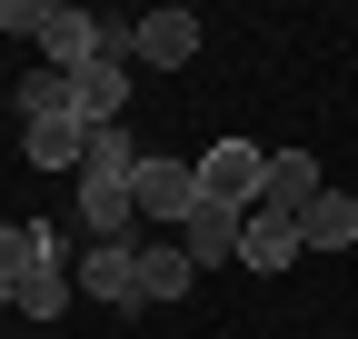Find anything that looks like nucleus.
Masks as SVG:
<instances>
[{
	"label": "nucleus",
	"instance_id": "obj_2",
	"mask_svg": "<svg viewBox=\"0 0 358 339\" xmlns=\"http://www.w3.org/2000/svg\"><path fill=\"white\" fill-rule=\"evenodd\" d=\"M189 170H199V200L239 209V220H249V209H259V190H268V150H259V140H209Z\"/></svg>",
	"mask_w": 358,
	"mask_h": 339
},
{
	"label": "nucleus",
	"instance_id": "obj_16",
	"mask_svg": "<svg viewBox=\"0 0 358 339\" xmlns=\"http://www.w3.org/2000/svg\"><path fill=\"white\" fill-rule=\"evenodd\" d=\"M40 20H50V0H0V30H20V40H40Z\"/></svg>",
	"mask_w": 358,
	"mask_h": 339
},
{
	"label": "nucleus",
	"instance_id": "obj_1",
	"mask_svg": "<svg viewBox=\"0 0 358 339\" xmlns=\"http://www.w3.org/2000/svg\"><path fill=\"white\" fill-rule=\"evenodd\" d=\"M110 60H129V70H189L199 60V11H140V20H120Z\"/></svg>",
	"mask_w": 358,
	"mask_h": 339
},
{
	"label": "nucleus",
	"instance_id": "obj_6",
	"mask_svg": "<svg viewBox=\"0 0 358 339\" xmlns=\"http://www.w3.org/2000/svg\"><path fill=\"white\" fill-rule=\"evenodd\" d=\"M129 60H90V70H70V110L90 120V130H120V110H129Z\"/></svg>",
	"mask_w": 358,
	"mask_h": 339
},
{
	"label": "nucleus",
	"instance_id": "obj_4",
	"mask_svg": "<svg viewBox=\"0 0 358 339\" xmlns=\"http://www.w3.org/2000/svg\"><path fill=\"white\" fill-rule=\"evenodd\" d=\"M70 279L90 289V300H110V310H140V240H90Z\"/></svg>",
	"mask_w": 358,
	"mask_h": 339
},
{
	"label": "nucleus",
	"instance_id": "obj_15",
	"mask_svg": "<svg viewBox=\"0 0 358 339\" xmlns=\"http://www.w3.org/2000/svg\"><path fill=\"white\" fill-rule=\"evenodd\" d=\"M50 110H70V80H60L50 60H40V70L20 80V130H30V120H50Z\"/></svg>",
	"mask_w": 358,
	"mask_h": 339
},
{
	"label": "nucleus",
	"instance_id": "obj_9",
	"mask_svg": "<svg viewBox=\"0 0 358 339\" xmlns=\"http://www.w3.org/2000/svg\"><path fill=\"white\" fill-rule=\"evenodd\" d=\"M329 180H319V160L308 150H268V190H259V209H279V220H299L308 200H319Z\"/></svg>",
	"mask_w": 358,
	"mask_h": 339
},
{
	"label": "nucleus",
	"instance_id": "obj_5",
	"mask_svg": "<svg viewBox=\"0 0 358 339\" xmlns=\"http://www.w3.org/2000/svg\"><path fill=\"white\" fill-rule=\"evenodd\" d=\"M189 209H199V170L189 160H140V220H169V230H189Z\"/></svg>",
	"mask_w": 358,
	"mask_h": 339
},
{
	"label": "nucleus",
	"instance_id": "obj_10",
	"mask_svg": "<svg viewBox=\"0 0 358 339\" xmlns=\"http://www.w3.org/2000/svg\"><path fill=\"white\" fill-rule=\"evenodd\" d=\"M40 260H60V230H40V220H0V300H10Z\"/></svg>",
	"mask_w": 358,
	"mask_h": 339
},
{
	"label": "nucleus",
	"instance_id": "obj_3",
	"mask_svg": "<svg viewBox=\"0 0 358 339\" xmlns=\"http://www.w3.org/2000/svg\"><path fill=\"white\" fill-rule=\"evenodd\" d=\"M110 40H120V20L80 11V0H50V20H40V50H50V70H60V80H70V70H90V60H110Z\"/></svg>",
	"mask_w": 358,
	"mask_h": 339
},
{
	"label": "nucleus",
	"instance_id": "obj_13",
	"mask_svg": "<svg viewBox=\"0 0 358 339\" xmlns=\"http://www.w3.org/2000/svg\"><path fill=\"white\" fill-rule=\"evenodd\" d=\"M70 289H80V279H70V260H40V270H30L0 310H10V319H60V310H70Z\"/></svg>",
	"mask_w": 358,
	"mask_h": 339
},
{
	"label": "nucleus",
	"instance_id": "obj_14",
	"mask_svg": "<svg viewBox=\"0 0 358 339\" xmlns=\"http://www.w3.org/2000/svg\"><path fill=\"white\" fill-rule=\"evenodd\" d=\"M348 240H358V200L348 190H319L299 209V249H348Z\"/></svg>",
	"mask_w": 358,
	"mask_h": 339
},
{
	"label": "nucleus",
	"instance_id": "obj_7",
	"mask_svg": "<svg viewBox=\"0 0 358 339\" xmlns=\"http://www.w3.org/2000/svg\"><path fill=\"white\" fill-rule=\"evenodd\" d=\"M20 150H30V170H70V180H80L90 120H80V110H50V120H30V130H20Z\"/></svg>",
	"mask_w": 358,
	"mask_h": 339
},
{
	"label": "nucleus",
	"instance_id": "obj_12",
	"mask_svg": "<svg viewBox=\"0 0 358 339\" xmlns=\"http://www.w3.org/2000/svg\"><path fill=\"white\" fill-rule=\"evenodd\" d=\"M289 260H299V220L249 209V230H239V270H289Z\"/></svg>",
	"mask_w": 358,
	"mask_h": 339
},
{
	"label": "nucleus",
	"instance_id": "obj_11",
	"mask_svg": "<svg viewBox=\"0 0 358 339\" xmlns=\"http://www.w3.org/2000/svg\"><path fill=\"white\" fill-rule=\"evenodd\" d=\"M189 279H199V260H189V249H179V240H140V300H189Z\"/></svg>",
	"mask_w": 358,
	"mask_h": 339
},
{
	"label": "nucleus",
	"instance_id": "obj_8",
	"mask_svg": "<svg viewBox=\"0 0 358 339\" xmlns=\"http://www.w3.org/2000/svg\"><path fill=\"white\" fill-rule=\"evenodd\" d=\"M239 230H249L239 209H219V200H199V209H189V230H179V249H189L199 270H229V260H239Z\"/></svg>",
	"mask_w": 358,
	"mask_h": 339
}]
</instances>
